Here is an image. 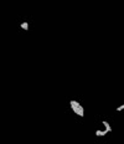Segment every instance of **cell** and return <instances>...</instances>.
<instances>
[{"label":"cell","mask_w":124,"mask_h":144,"mask_svg":"<svg viewBox=\"0 0 124 144\" xmlns=\"http://www.w3.org/2000/svg\"><path fill=\"white\" fill-rule=\"evenodd\" d=\"M109 132L107 129H97L96 132H94V134H96L97 137H104V136H107Z\"/></svg>","instance_id":"2"},{"label":"cell","mask_w":124,"mask_h":144,"mask_svg":"<svg viewBox=\"0 0 124 144\" xmlns=\"http://www.w3.org/2000/svg\"><path fill=\"white\" fill-rule=\"evenodd\" d=\"M102 125L104 127V129H107L108 132H109V133L112 132V127H110V124L107 122V121H103V122H102Z\"/></svg>","instance_id":"3"},{"label":"cell","mask_w":124,"mask_h":144,"mask_svg":"<svg viewBox=\"0 0 124 144\" xmlns=\"http://www.w3.org/2000/svg\"><path fill=\"white\" fill-rule=\"evenodd\" d=\"M20 28H21L22 30H25V31H28L29 28H30V26H29V22H26V21L21 22V24H20Z\"/></svg>","instance_id":"4"},{"label":"cell","mask_w":124,"mask_h":144,"mask_svg":"<svg viewBox=\"0 0 124 144\" xmlns=\"http://www.w3.org/2000/svg\"><path fill=\"white\" fill-rule=\"evenodd\" d=\"M69 107L72 109V112H75V114H77L78 117H81V118L84 117V109H83L82 104L79 102L75 101V100H71L69 101Z\"/></svg>","instance_id":"1"},{"label":"cell","mask_w":124,"mask_h":144,"mask_svg":"<svg viewBox=\"0 0 124 144\" xmlns=\"http://www.w3.org/2000/svg\"><path fill=\"white\" fill-rule=\"evenodd\" d=\"M116 111H117V112H122V111H124V104H120L119 107H117L116 108Z\"/></svg>","instance_id":"5"}]
</instances>
